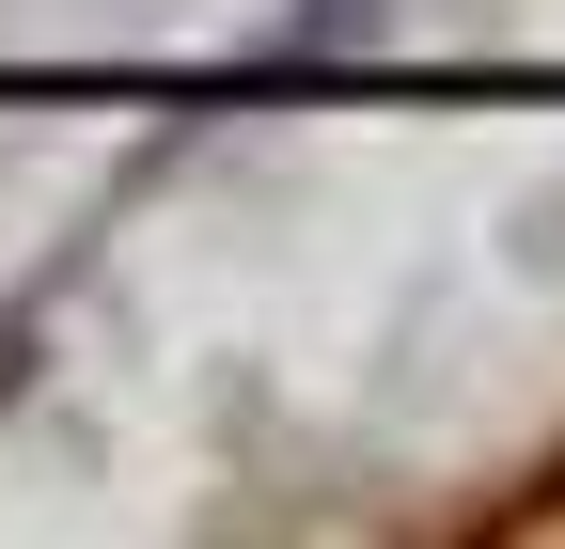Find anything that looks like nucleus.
<instances>
[{
  "label": "nucleus",
  "mask_w": 565,
  "mask_h": 549,
  "mask_svg": "<svg viewBox=\"0 0 565 549\" xmlns=\"http://www.w3.org/2000/svg\"><path fill=\"white\" fill-rule=\"evenodd\" d=\"M393 17H408V0H282L267 47H282V63H315V47H377Z\"/></svg>",
  "instance_id": "nucleus-1"
}]
</instances>
